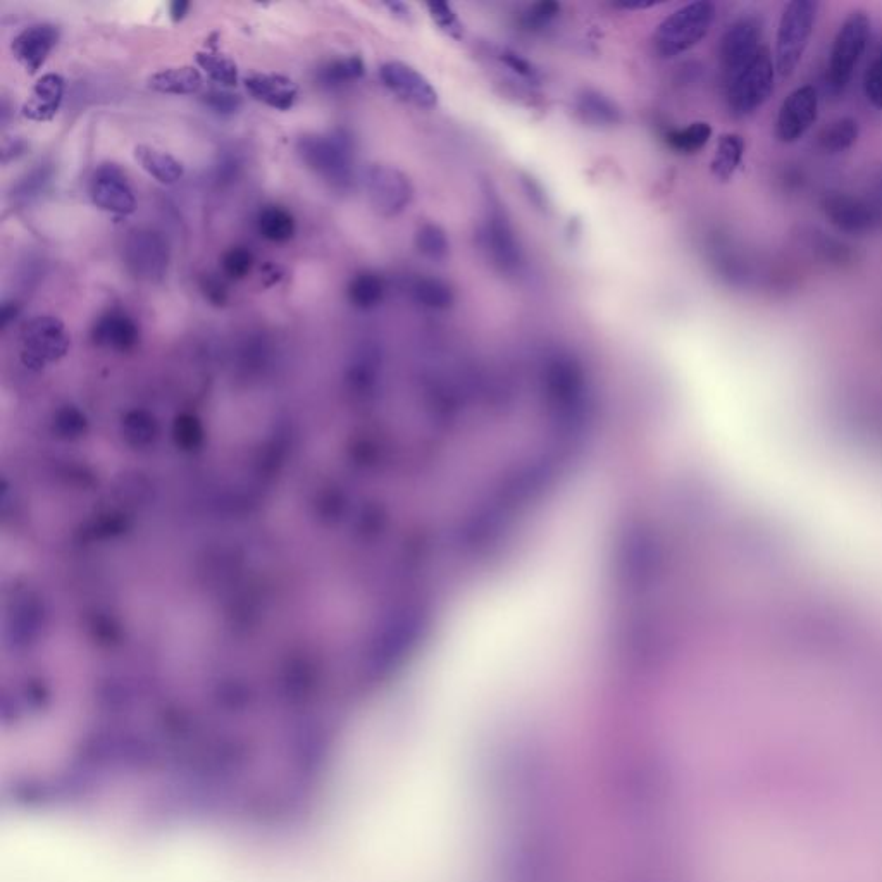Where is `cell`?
I'll use <instances>...</instances> for the list:
<instances>
[{
	"label": "cell",
	"instance_id": "obj_22",
	"mask_svg": "<svg viewBox=\"0 0 882 882\" xmlns=\"http://www.w3.org/2000/svg\"><path fill=\"white\" fill-rule=\"evenodd\" d=\"M414 302L431 311H447L455 302V293L447 281L435 276H419L410 285Z\"/></svg>",
	"mask_w": 882,
	"mask_h": 882
},
{
	"label": "cell",
	"instance_id": "obj_36",
	"mask_svg": "<svg viewBox=\"0 0 882 882\" xmlns=\"http://www.w3.org/2000/svg\"><path fill=\"white\" fill-rule=\"evenodd\" d=\"M864 92L870 104L882 111V45L865 73Z\"/></svg>",
	"mask_w": 882,
	"mask_h": 882
},
{
	"label": "cell",
	"instance_id": "obj_8",
	"mask_svg": "<svg viewBox=\"0 0 882 882\" xmlns=\"http://www.w3.org/2000/svg\"><path fill=\"white\" fill-rule=\"evenodd\" d=\"M123 257L126 268L135 278L157 283L168 274L171 252L168 240L162 233L150 228H138L128 233Z\"/></svg>",
	"mask_w": 882,
	"mask_h": 882
},
{
	"label": "cell",
	"instance_id": "obj_3",
	"mask_svg": "<svg viewBox=\"0 0 882 882\" xmlns=\"http://www.w3.org/2000/svg\"><path fill=\"white\" fill-rule=\"evenodd\" d=\"M715 21V6L707 0L679 7L662 21L653 37V49L662 59H672L693 49L707 37Z\"/></svg>",
	"mask_w": 882,
	"mask_h": 882
},
{
	"label": "cell",
	"instance_id": "obj_16",
	"mask_svg": "<svg viewBox=\"0 0 882 882\" xmlns=\"http://www.w3.org/2000/svg\"><path fill=\"white\" fill-rule=\"evenodd\" d=\"M90 336L97 347L128 354L140 343V328L130 314L121 309H109L95 321Z\"/></svg>",
	"mask_w": 882,
	"mask_h": 882
},
{
	"label": "cell",
	"instance_id": "obj_28",
	"mask_svg": "<svg viewBox=\"0 0 882 882\" xmlns=\"http://www.w3.org/2000/svg\"><path fill=\"white\" fill-rule=\"evenodd\" d=\"M414 243H416L419 254L424 255L429 261H445L450 254V240H448L447 231L436 223L421 224L417 228Z\"/></svg>",
	"mask_w": 882,
	"mask_h": 882
},
{
	"label": "cell",
	"instance_id": "obj_12",
	"mask_svg": "<svg viewBox=\"0 0 882 882\" xmlns=\"http://www.w3.org/2000/svg\"><path fill=\"white\" fill-rule=\"evenodd\" d=\"M822 211L836 230L853 237L869 235L882 219L872 202L846 192L827 193L822 200Z\"/></svg>",
	"mask_w": 882,
	"mask_h": 882
},
{
	"label": "cell",
	"instance_id": "obj_5",
	"mask_svg": "<svg viewBox=\"0 0 882 882\" xmlns=\"http://www.w3.org/2000/svg\"><path fill=\"white\" fill-rule=\"evenodd\" d=\"M776 61L771 50L762 47L745 68L727 78V107L734 118H748L774 94Z\"/></svg>",
	"mask_w": 882,
	"mask_h": 882
},
{
	"label": "cell",
	"instance_id": "obj_23",
	"mask_svg": "<svg viewBox=\"0 0 882 882\" xmlns=\"http://www.w3.org/2000/svg\"><path fill=\"white\" fill-rule=\"evenodd\" d=\"M385 295V280L373 271H362V273L355 274L352 281L348 283V300L355 309H361V311H371L374 307H378L385 300Z\"/></svg>",
	"mask_w": 882,
	"mask_h": 882
},
{
	"label": "cell",
	"instance_id": "obj_31",
	"mask_svg": "<svg viewBox=\"0 0 882 882\" xmlns=\"http://www.w3.org/2000/svg\"><path fill=\"white\" fill-rule=\"evenodd\" d=\"M197 64L204 69L205 75L223 87H235L238 83V68L230 57L219 52H199Z\"/></svg>",
	"mask_w": 882,
	"mask_h": 882
},
{
	"label": "cell",
	"instance_id": "obj_2",
	"mask_svg": "<svg viewBox=\"0 0 882 882\" xmlns=\"http://www.w3.org/2000/svg\"><path fill=\"white\" fill-rule=\"evenodd\" d=\"M485 216L479 230V243L491 266L507 276H516L524 266V250L512 226L509 212L491 183H486Z\"/></svg>",
	"mask_w": 882,
	"mask_h": 882
},
{
	"label": "cell",
	"instance_id": "obj_9",
	"mask_svg": "<svg viewBox=\"0 0 882 882\" xmlns=\"http://www.w3.org/2000/svg\"><path fill=\"white\" fill-rule=\"evenodd\" d=\"M362 181L369 204L383 218H397L414 199L409 176L388 164H371Z\"/></svg>",
	"mask_w": 882,
	"mask_h": 882
},
{
	"label": "cell",
	"instance_id": "obj_33",
	"mask_svg": "<svg viewBox=\"0 0 882 882\" xmlns=\"http://www.w3.org/2000/svg\"><path fill=\"white\" fill-rule=\"evenodd\" d=\"M221 268L231 280H243L254 268V254L247 247H233L223 255Z\"/></svg>",
	"mask_w": 882,
	"mask_h": 882
},
{
	"label": "cell",
	"instance_id": "obj_26",
	"mask_svg": "<svg viewBox=\"0 0 882 882\" xmlns=\"http://www.w3.org/2000/svg\"><path fill=\"white\" fill-rule=\"evenodd\" d=\"M858 137H860V125L857 119H836L820 133V149L827 154H839L851 149L857 143Z\"/></svg>",
	"mask_w": 882,
	"mask_h": 882
},
{
	"label": "cell",
	"instance_id": "obj_21",
	"mask_svg": "<svg viewBox=\"0 0 882 882\" xmlns=\"http://www.w3.org/2000/svg\"><path fill=\"white\" fill-rule=\"evenodd\" d=\"M135 157L140 166L162 185H174L185 174V168L178 159L149 145H138Z\"/></svg>",
	"mask_w": 882,
	"mask_h": 882
},
{
	"label": "cell",
	"instance_id": "obj_7",
	"mask_svg": "<svg viewBox=\"0 0 882 882\" xmlns=\"http://www.w3.org/2000/svg\"><path fill=\"white\" fill-rule=\"evenodd\" d=\"M71 348L66 324L56 316H35L19 336V361L26 371L40 373L45 367L63 361Z\"/></svg>",
	"mask_w": 882,
	"mask_h": 882
},
{
	"label": "cell",
	"instance_id": "obj_34",
	"mask_svg": "<svg viewBox=\"0 0 882 882\" xmlns=\"http://www.w3.org/2000/svg\"><path fill=\"white\" fill-rule=\"evenodd\" d=\"M429 16L433 18L436 25L440 26L448 37L459 38L464 37V26L460 23L459 16L454 11V7L447 2H429Z\"/></svg>",
	"mask_w": 882,
	"mask_h": 882
},
{
	"label": "cell",
	"instance_id": "obj_39",
	"mask_svg": "<svg viewBox=\"0 0 882 882\" xmlns=\"http://www.w3.org/2000/svg\"><path fill=\"white\" fill-rule=\"evenodd\" d=\"M202 290H204L205 299L209 300L211 304L223 305L228 300V292H226L223 281L214 278L211 274L205 276L202 281Z\"/></svg>",
	"mask_w": 882,
	"mask_h": 882
},
{
	"label": "cell",
	"instance_id": "obj_25",
	"mask_svg": "<svg viewBox=\"0 0 882 882\" xmlns=\"http://www.w3.org/2000/svg\"><path fill=\"white\" fill-rule=\"evenodd\" d=\"M745 156V140L738 133H726L719 138L714 161L710 164L717 180L729 181L738 171Z\"/></svg>",
	"mask_w": 882,
	"mask_h": 882
},
{
	"label": "cell",
	"instance_id": "obj_10",
	"mask_svg": "<svg viewBox=\"0 0 882 882\" xmlns=\"http://www.w3.org/2000/svg\"><path fill=\"white\" fill-rule=\"evenodd\" d=\"M762 37L764 21L755 13L743 14L727 26L719 45V59L727 78L736 75L757 56L762 49Z\"/></svg>",
	"mask_w": 882,
	"mask_h": 882
},
{
	"label": "cell",
	"instance_id": "obj_32",
	"mask_svg": "<svg viewBox=\"0 0 882 882\" xmlns=\"http://www.w3.org/2000/svg\"><path fill=\"white\" fill-rule=\"evenodd\" d=\"M560 4L557 2H538L535 6H529L519 18V25L526 32H541L547 26L552 25L553 19L559 18Z\"/></svg>",
	"mask_w": 882,
	"mask_h": 882
},
{
	"label": "cell",
	"instance_id": "obj_35",
	"mask_svg": "<svg viewBox=\"0 0 882 882\" xmlns=\"http://www.w3.org/2000/svg\"><path fill=\"white\" fill-rule=\"evenodd\" d=\"M202 102H204L205 106L209 107L211 111L219 114V116H233V114H237V112L240 111V107H242V99H240V95L228 92V90H223V88L209 90V92L202 97Z\"/></svg>",
	"mask_w": 882,
	"mask_h": 882
},
{
	"label": "cell",
	"instance_id": "obj_19",
	"mask_svg": "<svg viewBox=\"0 0 882 882\" xmlns=\"http://www.w3.org/2000/svg\"><path fill=\"white\" fill-rule=\"evenodd\" d=\"M576 112L586 125L595 128H612L622 123L621 107L607 95L591 88L576 97Z\"/></svg>",
	"mask_w": 882,
	"mask_h": 882
},
{
	"label": "cell",
	"instance_id": "obj_4",
	"mask_svg": "<svg viewBox=\"0 0 882 882\" xmlns=\"http://www.w3.org/2000/svg\"><path fill=\"white\" fill-rule=\"evenodd\" d=\"M819 4L793 0L784 6L776 35V71L783 78L795 75L814 35Z\"/></svg>",
	"mask_w": 882,
	"mask_h": 882
},
{
	"label": "cell",
	"instance_id": "obj_37",
	"mask_svg": "<svg viewBox=\"0 0 882 882\" xmlns=\"http://www.w3.org/2000/svg\"><path fill=\"white\" fill-rule=\"evenodd\" d=\"M497 59L500 63L512 69L517 76H521L524 80L538 81L540 80V71L529 63L528 59H524L521 54H517L514 50L498 49Z\"/></svg>",
	"mask_w": 882,
	"mask_h": 882
},
{
	"label": "cell",
	"instance_id": "obj_20",
	"mask_svg": "<svg viewBox=\"0 0 882 882\" xmlns=\"http://www.w3.org/2000/svg\"><path fill=\"white\" fill-rule=\"evenodd\" d=\"M147 85L154 92L166 95H193L199 92L204 80L197 68L180 66V68L162 69L159 73L149 76Z\"/></svg>",
	"mask_w": 882,
	"mask_h": 882
},
{
	"label": "cell",
	"instance_id": "obj_6",
	"mask_svg": "<svg viewBox=\"0 0 882 882\" xmlns=\"http://www.w3.org/2000/svg\"><path fill=\"white\" fill-rule=\"evenodd\" d=\"M870 28L869 14L862 9L851 11L839 26L827 64V87L831 94H843L850 85L851 76L869 45Z\"/></svg>",
	"mask_w": 882,
	"mask_h": 882
},
{
	"label": "cell",
	"instance_id": "obj_43",
	"mask_svg": "<svg viewBox=\"0 0 882 882\" xmlns=\"http://www.w3.org/2000/svg\"><path fill=\"white\" fill-rule=\"evenodd\" d=\"M386 9H390V13L398 19H404V21H409L412 18V13H410V7L404 2H388L385 4Z\"/></svg>",
	"mask_w": 882,
	"mask_h": 882
},
{
	"label": "cell",
	"instance_id": "obj_40",
	"mask_svg": "<svg viewBox=\"0 0 882 882\" xmlns=\"http://www.w3.org/2000/svg\"><path fill=\"white\" fill-rule=\"evenodd\" d=\"M26 150V143L21 138H6L2 145V161L4 164L13 161L16 157L23 156Z\"/></svg>",
	"mask_w": 882,
	"mask_h": 882
},
{
	"label": "cell",
	"instance_id": "obj_14",
	"mask_svg": "<svg viewBox=\"0 0 882 882\" xmlns=\"http://www.w3.org/2000/svg\"><path fill=\"white\" fill-rule=\"evenodd\" d=\"M379 78L392 94L419 109L438 106V92L428 78L402 61H388L379 68Z\"/></svg>",
	"mask_w": 882,
	"mask_h": 882
},
{
	"label": "cell",
	"instance_id": "obj_18",
	"mask_svg": "<svg viewBox=\"0 0 882 882\" xmlns=\"http://www.w3.org/2000/svg\"><path fill=\"white\" fill-rule=\"evenodd\" d=\"M64 94H66V81L57 73H47L35 83L32 94L21 109L23 118L45 123L54 119L61 106H63Z\"/></svg>",
	"mask_w": 882,
	"mask_h": 882
},
{
	"label": "cell",
	"instance_id": "obj_29",
	"mask_svg": "<svg viewBox=\"0 0 882 882\" xmlns=\"http://www.w3.org/2000/svg\"><path fill=\"white\" fill-rule=\"evenodd\" d=\"M52 176H54V169L50 168L49 164H40L32 171H28L14 185L11 199L18 205L32 204L49 188Z\"/></svg>",
	"mask_w": 882,
	"mask_h": 882
},
{
	"label": "cell",
	"instance_id": "obj_15",
	"mask_svg": "<svg viewBox=\"0 0 882 882\" xmlns=\"http://www.w3.org/2000/svg\"><path fill=\"white\" fill-rule=\"evenodd\" d=\"M59 42V28L50 23L28 26L14 37L11 50L26 73L35 75L49 59L50 52Z\"/></svg>",
	"mask_w": 882,
	"mask_h": 882
},
{
	"label": "cell",
	"instance_id": "obj_11",
	"mask_svg": "<svg viewBox=\"0 0 882 882\" xmlns=\"http://www.w3.org/2000/svg\"><path fill=\"white\" fill-rule=\"evenodd\" d=\"M88 193L100 211L116 216H130L137 211V197L130 180L125 171L114 162L100 164L95 169L88 183Z\"/></svg>",
	"mask_w": 882,
	"mask_h": 882
},
{
	"label": "cell",
	"instance_id": "obj_24",
	"mask_svg": "<svg viewBox=\"0 0 882 882\" xmlns=\"http://www.w3.org/2000/svg\"><path fill=\"white\" fill-rule=\"evenodd\" d=\"M257 228L268 242L286 243L295 237L297 223L290 211L281 205H266L257 218Z\"/></svg>",
	"mask_w": 882,
	"mask_h": 882
},
{
	"label": "cell",
	"instance_id": "obj_17",
	"mask_svg": "<svg viewBox=\"0 0 882 882\" xmlns=\"http://www.w3.org/2000/svg\"><path fill=\"white\" fill-rule=\"evenodd\" d=\"M243 83L250 97L276 111H290L299 99L297 83L285 75L255 73L247 76Z\"/></svg>",
	"mask_w": 882,
	"mask_h": 882
},
{
	"label": "cell",
	"instance_id": "obj_38",
	"mask_svg": "<svg viewBox=\"0 0 882 882\" xmlns=\"http://www.w3.org/2000/svg\"><path fill=\"white\" fill-rule=\"evenodd\" d=\"M521 185L524 193L528 195L529 202L535 205L536 209L547 211L548 199L547 193L541 187L540 181H536L531 174H521Z\"/></svg>",
	"mask_w": 882,
	"mask_h": 882
},
{
	"label": "cell",
	"instance_id": "obj_41",
	"mask_svg": "<svg viewBox=\"0 0 882 882\" xmlns=\"http://www.w3.org/2000/svg\"><path fill=\"white\" fill-rule=\"evenodd\" d=\"M18 314L19 307L16 302H4L2 311H0V326H2V330H6L7 326L18 317Z\"/></svg>",
	"mask_w": 882,
	"mask_h": 882
},
{
	"label": "cell",
	"instance_id": "obj_42",
	"mask_svg": "<svg viewBox=\"0 0 882 882\" xmlns=\"http://www.w3.org/2000/svg\"><path fill=\"white\" fill-rule=\"evenodd\" d=\"M188 9H190V2L176 0V2H173V4L169 6V16H171L174 23H178V21H181V19L187 16Z\"/></svg>",
	"mask_w": 882,
	"mask_h": 882
},
{
	"label": "cell",
	"instance_id": "obj_1",
	"mask_svg": "<svg viewBox=\"0 0 882 882\" xmlns=\"http://www.w3.org/2000/svg\"><path fill=\"white\" fill-rule=\"evenodd\" d=\"M305 168L321 176L336 190H348L355 181V145L347 131L309 133L297 142Z\"/></svg>",
	"mask_w": 882,
	"mask_h": 882
},
{
	"label": "cell",
	"instance_id": "obj_27",
	"mask_svg": "<svg viewBox=\"0 0 882 882\" xmlns=\"http://www.w3.org/2000/svg\"><path fill=\"white\" fill-rule=\"evenodd\" d=\"M366 75V64L361 56H348L335 59L319 71V80L326 87H342L352 81L361 80Z\"/></svg>",
	"mask_w": 882,
	"mask_h": 882
},
{
	"label": "cell",
	"instance_id": "obj_13",
	"mask_svg": "<svg viewBox=\"0 0 882 882\" xmlns=\"http://www.w3.org/2000/svg\"><path fill=\"white\" fill-rule=\"evenodd\" d=\"M819 118V95L812 85L793 90L779 107L776 137L781 143L800 142Z\"/></svg>",
	"mask_w": 882,
	"mask_h": 882
},
{
	"label": "cell",
	"instance_id": "obj_44",
	"mask_svg": "<svg viewBox=\"0 0 882 882\" xmlns=\"http://www.w3.org/2000/svg\"><path fill=\"white\" fill-rule=\"evenodd\" d=\"M653 4H622V9H646L652 7Z\"/></svg>",
	"mask_w": 882,
	"mask_h": 882
},
{
	"label": "cell",
	"instance_id": "obj_30",
	"mask_svg": "<svg viewBox=\"0 0 882 882\" xmlns=\"http://www.w3.org/2000/svg\"><path fill=\"white\" fill-rule=\"evenodd\" d=\"M712 126L705 121H696L683 130L671 131L667 135V143L679 154H696L710 142Z\"/></svg>",
	"mask_w": 882,
	"mask_h": 882
}]
</instances>
